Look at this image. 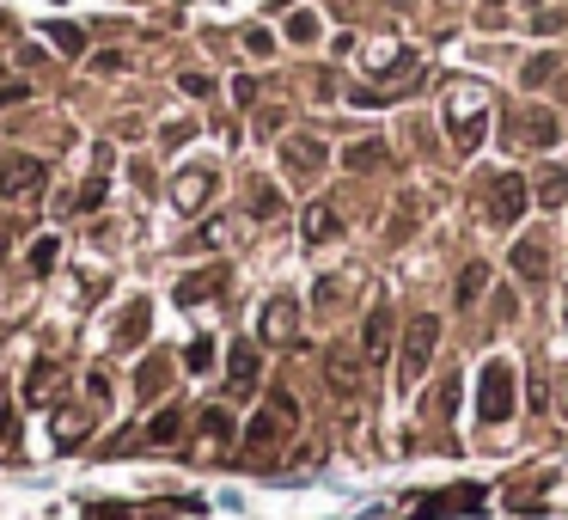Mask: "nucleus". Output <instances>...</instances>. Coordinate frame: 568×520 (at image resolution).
<instances>
[{
  "instance_id": "9b49d317",
  "label": "nucleus",
  "mask_w": 568,
  "mask_h": 520,
  "mask_svg": "<svg viewBox=\"0 0 568 520\" xmlns=\"http://www.w3.org/2000/svg\"><path fill=\"white\" fill-rule=\"evenodd\" d=\"M385 343H392V312H373V331H367V355L373 361L385 355Z\"/></svg>"
},
{
  "instance_id": "2eb2a0df",
  "label": "nucleus",
  "mask_w": 568,
  "mask_h": 520,
  "mask_svg": "<svg viewBox=\"0 0 568 520\" xmlns=\"http://www.w3.org/2000/svg\"><path fill=\"white\" fill-rule=\"evenodd\" d=\"M379 160H385V147H379V141H361V147H349V166H355V172H367V166H379Z\"/></svg>"
},
{
  "instance_id": "aec40b11",
  "label": "nucleus",
  "mask_w": 568,
  "mask_h": 520,
  "mask_svg": "<svg viewBox=\"0 0 568 520\" xmlns=\"http://www.w3.org/2000/svg\"><path fill=\"white\" fill-rule=\"evenodd\" d=\"M556 398H563V411H568V374H563V380H556Z\"/></svg>"
},
{
  "instance_id": "39448f33",
  "label": "nucleus",
  "mask_w": 568,
  "mask_h": 520,
  "mask_svg": "<svg viewBox=\"0 0 568 520\" xmlns=\"http://www.w3.org/2000/svg\"><path fill=\"white\" fill-rule=\"evenodd\" d=\"M526 214V184L520 178H502L495 184V221H520Z\"/></svg>"
},
{
  "instance_id": "a211bd4d",
  "label": "nucleus",
  "mask_w": 568,
  "mask_h": 520,
  "mask_svg": "<svg viewBox=\"0 0 568 520\" xmlns=\"http://www.w3.org/2000/svg\"><path fill=\"white\" fill-rule=\"evenodd\" d=\"M288 31L300 37V43H312V37H318V19H306V13H300V19H294V25H288Z\"/></svg>"
},
{
  "instance_id": "0eeeda50",
  "label": "nucleus",
  "mask_w": 568,
  "mask_h": 520,
  "mask_svg": "<svg viewBox=\"0 0 568 520\" xmlns=\"http://www.w3.org/2000/svg\"><path fill=\"white\" fill-rule=\"evenodd\" d=\"M520 135L532 141V147H550V141H556V117H550V110H526Z\"/></svg>"
},
{
  "instance_id": "6e6552de",
  "label": "nucleus",
  "mask_w": 568,
  "mask_h": 520,
  "mask_svg": "<svg viewBox=\"0 0 568 520\" xmlns=\"http://www.w3.org/2000/svg\"><path fill=\"white\" fill-rule=\"evenodd\" d=\"M294 300H269V312H263V337H294Z\"/></svg>"
},
{
  "instance_id": "ddd939ff",
  "label": "nucleus",
  "mask_w": 568,
  "mask_h": 520,
  "mask_svg": "<svg viewBox=\"0 0 568 520\" xmlns=\"http://www.w3.org/2000/svg\"><path fill=\"white\" fill-rule=\"evenodd\" d=\"M331 380L342 386V392H355V355H349V349H336V355H331Z\"/></svg>"
},
{
  "instance_id": "f257e3e1",
  "label": "nucleus",
  "mask_w": 568,
  "mask_h": 520,
  "mask_svg": "<svg viewBox=\"0 0 568 520\" xmlns=\"http://www.w3.org/2000/svg\"><path fill=\"white\" fill-rule=\"evenodd\" d=\"M483 123H489V92H483V86H459V92L446 99V129H452V141H459L465 153L483 141Z\"/></svg>"
},
{
  "instance_id": "1a4fd4ad",
  "label": "nucleus",
  "mask_w": 568,
  "mask_h": 520,
  "mask_svg": "<svg viewBox=\"0 0 568 520\" xmlns=\"http://www.w3.org/2000/svg\"><path fill=\"white\" fill-rule=\"evenodd\" d=\"M208 190H214V178H208V172H184V178H177V203H184V208H196Z\"/></svg>"
},
{
  "instance_id": "423d86ee",
  "label": "nucleus",
  "mask_w": 568,
  "mask_h": 520,
  "mask_svg": "<svg viewBox=\"0 0 568 520\" xmlns=\"http://www.w3.org/2000/svg\"><path fill=\"white\" fill-rule=\"evenodd\" d=\"M538 203H544V208H563L568 203V172H563V166H544V172H538Z\"/></svg>"
},
{
  "instance_id": "f3484780",
  "label": "nucleus",
  "mask_w": 568,
  "mask_h": 520,
  "mask_svg": "<svg viewBox=\"0 0 568 520\" xmlns=\"http://www.w3.org/2000/svg\"><path fill=\"white\" fill-rule=\"evenodd\" d=\"M550 68H556L550 56H532V62H526V86H544V80H550Z\"/></svg>"
},
{
  "instance_id": "9d476101",
  "label": "nucleus",
  "mask_w": 568,
  "mask_h": 520,
  "mask_svg": "<svg viewBox=\"0 0 568 520\" xmlns=\"http://www.w3.org/2000/svg\"><path fill=\"white\" fill-rule=\"evenodd\" d=\"M513 264H520V276H544V245L538 239H520V251H513Z\"/></svg>"
},
{
  "instance_id": "6ab92c4d",
  "label": "nucleus",
  "mask_w": 568,
  "mask_h": 520,
  "mask_svg": "<svg viewBox=\"0 0 568 520\" xmlns=\"http://www.w3.org/2000/svg\"><path fill=\"white\" fill-rule=\"evenodd\" d=\"M49 31H56V43H62V49H80V31H73V25H49Z\"/></svg>"
},
{
  "instance_id": "f8f14e48",
  "label": "nucleus",
  "mask_w": 568,
  "mask_h": 520,
  "mask_svg": "<svg viewBox=\"0 0 568 520\" xmlns=\"http://www.w3.org/2000/svg\"><path fill=\"white\" fill-rule=\"evenodd\" d=\"M318 160H324V147H318V141H294V147H288V166H300V172H312Z\"/></svg>"
},
{
  "instance_id": "dca6fc26",
  "label": "nucleus",
  "mask_w": 568,
  "mask_h": 520,
  "mask_svg": "<svg viewBox=\"0 0 568 520\" xmlns=\"http://www.w3.org/2000/svg\"><path fill=\"white\" fill-rule=\"evenodd\" d=\"M483 294V264H470L465 276H459V300H477Z\"/></svg>"
},
{
  "instance_id": "f03ea898",
  "label": "nucleus",
  "mask_w": 568,
  "mask_h": 520,
  "mask_svg": "<svg viewBox=\"0 0 568 520\" xmlns=\"http://www.w3.org/2000/svg\"><path fill=\"white\" fill-rule=\"evenodd\" d=\"M513 392H520V380H513V361H489L483 368V386H477V398H483V422H502L507 411H513Z\"/></svg>"
},
{
  "instance_id": "20e7f679",
  "label": "nucleus",
  "mask_w": 568,
  "mask_h": 520,
  "mask_svg": "<svg viewBox=\"0 0 568 520\" xmlns=\"http://www.w3.org/2000/svg\"><path fill=\"white\" fill-rule=\"evenodd\" d=\"M37 184H43V160H25V153L0 160V196H31Z\"/></svg>"
},
{
  "instance_id": "4468645a",
  "label": "nucleus",
  "mask_w": 568,
  "mask_h": 520,
  "mask_svg": "<svg viewBox=\"0 0 568 520\" xmlns=\"http://www.w3.org/2000/svg\"><path fill=\"white\" fill-rule=\"evenodd\" d=\"M336 233V214L331 208H312V214H306V239H331Z\"/></svg>"
},
{
  "instance_id": "7ed1b4c3",
  "label": "nucleus",
  "mask_w": 568,
  "mask_h": 520,
  "mask_svg": "<svg viewBox=\"0 0 568 520\" xmlns=\"http://www.w3.org/2000/svg\"><path fill=\"white\" fill-rule=\"evenodd\" d=\"M435 337H440V318H416L409 325V337H403V386H416L422 374H428V361H435Z\"/></svg>"
}]
</instances>
